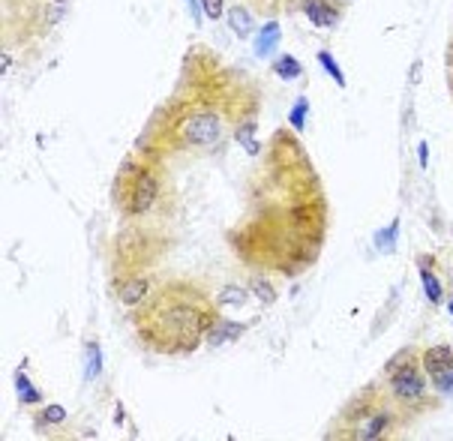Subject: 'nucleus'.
<instances>
[{
  "mask_svg": "<svg viewBox=\"0 0 453 441\" xmlns=\"http://www.w3.org/2000/svg\"><path fill=\"white\" fill-rule=\"evenodd\" d=\"M318 64L325 66V69L330 72V76L336 78V84H340V87H345V76L340 72V64H336V61H333V57H330L327 51H318Z\"/></svg>",
  "mask_w": 453,
  "mask_h": 441,
  "instance_id": "obj_17",
  "label": "nucleus"
},
{
  "mask_svg": "<svg viewBox=\"0 0 453 441\" xmlns=\"http://www.w3.org/2000/svg\"><path fill=\"white\" fill-rule=\"evenodd\" d=\"M201 9H204V16L208 19H223V12H225V0H201Z\"/></svg>",
  "mask_w": 453,
  "mask_h": 441,
  "instance_id": "obj_19",
  "label": "nucleus"
},
{
  "mask_svg": "<svg viewBox=\"0 0 453 441\" xmlns=\"http://www.w3.org/2000/svg\"><path fill=\"white\" fill-rule=\"evenodd\" d=\"M397 231H399V223H390L385 231H378V234H375V246L382 249V253H393V246H397V243H393Z\"/></svg>",
  "mask_w": 453,
  "mask_h": 441,
  "instance_id": "obj_15",
  "label": "nucleus"
},
{
  "mask_svg": "<svg viewBox=\"0 0 453 441\" xmlns=\"http://www.w3.org/2000/svg\"><path fill=\"white\" fill-rule=\"evenodd\" d=\"M16 385H19V396H21V402H27V405H36L39 402V393L31 387V381H27V375L19 370V375H16Z\"/></svg>",
  "mask_w": 453,
  "mask_h": 441,
  "instance_id": "obj_16",
  "label": "nucleus"
},
{
  "mask_svg": "<svg viewBox=\"0 0 453 441\" xmlns=\"http://www.w3.org/2000/svg\"><path fill=\"white\" fill-rule=\"evenodd\" d=\"M159 196L156 171L144 163H126L114 181V204L123 216H144Z\"/></svg>",
  "mask_w": 453,
  "mask_h": 441,
  "instance_id": "obj_2",
  "label": "nucleus"
},
{
  "mask_svg": "<svg viewBox=\"0 0 453 441\" xmlns=\"http://www.w3.org/2000/svg\"><path fill=\"white\" fill-rule=\"evenodd\" d=\"M180 138L198 147H210L223 138V121L213 111H193L180 121Z\"/></svg>",
  "mask_w": 453,
  "mask_h": 441,
  "instance_id": "obj_4",
  "label": "nucleus"
},
{
  "mask_svg": "<svg viewBox=\"0 0 453 441\" xmlns=\"http://www.w3.org/2000/svg\"><path fill=\"white\" fill-rule=\"evenodd\" d=\"M87 355H91V363H87V378H96L99 375V345L93 343L87 348Z\"/></svg>",
  "mask_w": 453,
  "mask_h": 441,
  "instance_id": "obj_22",
  "label": "nucleus"
},
{
  "mask_svg": "<svg viewBox=\"0 0 453 441\" xmlns=\"http://www.w3.org/2000/svg\"><path fill=\"white\" fill-rule=\"evenodd\" d=\"M228 27L231 34H238L240 39L253 34V19H250V9H246L243 4H235L228 9Z\"/></svg>",
  "mask_w": 453,
  "mask_h": 441,
  "instance_id": "obj_9",
  "label": "nucleus"
},
{
  "mask_svg": "<svg viewBox=\"0 0 453 441\" xmlns=\"http://www.w3.org/2000/svg\"><path fill=\"white\" fill-rule=\"evenodd\" d=\"M243 330H246V328L238 325V321H223V318H219L216 325L208 330V336H204V340H208L210 345H223V343H228V340H238Z\"/></svg>",
  "mask_w": 453,
  "mask_h": 441,
  "instance_id": "obj_7",
  "label": "nucleus"
},
{
  "mask_svg": "<svg viewBox=\"0 0 453 441\" xmlns=\"http://www.w3.org/2000/svg\"><path fill=\"white\" fill-rule=\"evenodd\" d=\"M280 24L276 21H270V24H265L261 27V34H258V39H255V54L258 57H265V54H270L276 46H280Z\"/></svg>",
  "mask_w": 453,
  "mask_h": 441,
  "instance_id": "obj_10",
  "label": "nucleus"
},
{
  "mask_svg": "<svg viewBox=\"0 0 453 441\" xmlns=\"http://www.w3.org/2000/svg\"><path fill=\"white\" fill-rule=\"evenodd\" d=\"M420 166L427 168V144H420Z\"/></svg>",
  "mask_w": 453,
  "mask_h": 441,
  "instance_id": "obj_24",
  "label": "nucleus"
},
{
  "mask_svg": "<svg viewBox=\"0 0 453 441\" xmlns=\"http://www.w3.org/2000/svg\"><path fill=\"white\" fill-rule=\"evenodd\" d=\"M235 138H238V144H243L246 147V153H258L261 147H258V141H255V121H246V123H240L238 129H235Z\"/></svg>",
  "mask_w": 453,
  "mask_h": 441,
  "instance_id": "obj_12",
  "label": "nucleus"
},
{
  "mask_svg": "<svg viewBox=\"0 0 453 441\" xmlns=\"http://www.w3.org/2000/svg\"><path fill=\"white\" fill-rule=\"evenodd\" d=\"M390 393L397 396L399 402L405 405H412L417 400H423V393H427V385H423V375L417 370V363L414 360H397V363H390Z\"/></svg>",
  "mask_w": 453,
  "mask_h": 441,
  "instance_id": "obj_3",
  "label": "nucleus"
},
{
  "mask_svg": "<svg viewBox=\"0 0 453 441\" xmlns=\"http://www.w3.org/2000/svg\"><path fill=\"white\" fill-rule=\"evenodd\" d=\"M423 370H427L432 378L453 372V348L450 345H432L423 351Z\"/></svg>",
  "mask_w": 453,
  "mask_h": 441,
  "instance_id": "obj_5",
  "label": "nucleus"
},
{
  "mask_svg": "<svg viewBox=\"0 0 453 441\" xmlns=\"http://www.w3.org/2000/svg\"><path fill=\"white\" fill-rule=\"evenodd\" d=\"M219 306H240L246 300V291L240 285H225L223 291H219Z\"/></svg>",
  "mask_w": 453,
  "mask_h": 441,
  "instance_id": "obj_14",
  "label": "nucleus"
},
{
  "mask_svg": "<svg viewBox=\"0 0 453 441\" xmlns=\"http://www.w3.org/2000/svg\"><path fill=\"white\" fill-rule=\"evenodd\" d=\"M253 285H255V294H258V300L265 303V306H270V303L276 300V291L270 288V283H265V279H255Z\"/></svg>",
  "mask_w": 453,
  "mask_h": 441,
  "instance_id": "obj_20",
  "label": "nucleus"
},
{
  "mask_svg": "<svg viewBox=\"0 0 453 441\" xmlns=\"http://www.w3.org/2000/svg\"><path fill=\"white\" fill-rule=\"evenodd\" d=\"M42 420H46V423H63L66 420L63 405H49L46 411H42Z\"/></svg>",
  "mask_w": 453,
  "mask_h": 441,
  "instance_id": "obj_21",
  "label": "nucleus"
},
{
  "mask_svg": "<svg viewBox=\"0 0 453 441\" xmlns=\"http://www.w3.org/2000/svg\"><path fill=\"white\" fill-rule=\"evenodd\" d=\"M303 12L310 16V21L315 27H333L340 21V12H336L327 0H303Z\"/></svg>",
  "mask_w": 453,
  "mask_h": 441,
  "instance_id": "obj_6",
  "label": "nucleus"
},
{
  "mask_svg": "<svg viewBox=\"0 0 453 441\" xmlns=\"http://www.w3.org/2000/svg\"><path fill=\"white\" fill-rule=\"evenodd\" d=\"M420 279H423V291H427V298L432 303H442V283H438V276L432 273V268H427V261L420 264Z\"/></svg>",
  "mask_w": 453,
  "mask_h": 441,
  "instance_id": "obj_11",
  "label": "nucleus"
},
{
  "mask_svg": "<svg viewBox=\"0 0 453 441\" xmlns=\"http://www.w3.org/2000/svg\"><path fill=\"white\" fill-rule=\"evenodd\" d=\"M306 111H310V102H306V96H300V99H297V106H295V111H291V117H288L291 126H295L297 132H300L303 123H306Z\"/></svg>",
  "mask_w": 453,
  "mask_h": 441,
  "instance_id": "obj_18",
  "label": "nucleus"
},
{
  "mask_svg": "<svg viewBox=\"0 0 453 441\" xmlns=\"http://www.w3.org/2000/svg\"><path fill=\"white\" fill-rule=\"evenodd\" d=\"M57 4H63V0H57Z\"/></svg>",
  "mask_w": 453,
  "mask_h": 441,
  "instance_id": "obj_26",
  "label": "nucleus"
},
{
  "mask_svg": "<svg viewBox=\"0 0 453 441\" xmlns=\"http://www.w3.org/2000/svg\"><path fill=\"white\" fill-rule=\"evenodd\" d=\"M273 72H276L280 78H285V81H295V78H300L303 66H300V61H295L291 54H285V57H280V61H276Z\"/></svg>",
  "mask_w": 453,
  "mask_h": 441,
  "instance_id": "obj_13",
  "label": "nucleus"
},
{
  "mask_svg": "<svg viewBox=\"0 0 453 441\" xmlns=\"http://www.w3.org/2000/svg\"><path fill=\"white\" fill-rule=\"evenodd\" d=\"M450 315H453V303H450Z\"/></svg>",
  "mask_w": 453,
  "mask_h": 441,
  "instance_id": "obj_25",
  "label": "nucleus"
},
{
  "mask_svg": "<svg viewBox=\"0 0 453 441\" xmlns=\"http://www.w3.org/2000/svg\"><path fill=\"white\" fill-rule=\"evenodd\" d=\"M255 4H258V9H265V12L276 9V4H273V0H255Z\"/></svg>",
  "mask_w": 453,
  "mask_h": 441,
  "instance_id": "obj_23",
  "label": "nucleus"
},
{
  "mask_svg": "<svg viewBox=\"0 0 453 441\" xmlns=\"http://www.w3.org/2000/svg\"><path fill=\"white\" fill-rule=\"evenodd\" d=\"M219 321L210 298L189 283L159 288L136 313L141 343L159 355H189Z\"/></svg>",
  "mask_w": 453,
  "mask_h": 441,
  "instance_id": "obj_1",
  "label": "nucleus"
},
{
  "mask_svg": "<svg viewBox=\"0 0 453 441\" xmlns=\"http://www.w3.org/2000/svg\"><path fill=\"white\" fill-rule=\"evenodd\" d=\"M148 291H151V283L144 276H136V279H129V283H123L121 288H118V294H121V303H126V306H136V303H141L144 298H148Z\"/></svg>",
  "mask_w": 453,
  "mask_h": 441,
  "instance_id": "obj_8",
  "label": "nucleus"
}]
</instances>
